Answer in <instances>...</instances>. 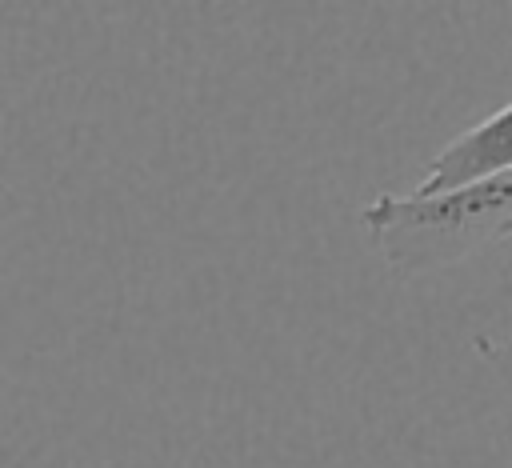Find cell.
I'll use <instances>...</instances> for the list:
<instances>
[{
    "instance_id": "cell-1",
    "label": "cell",
    "mask_w": 512,
    "mask_h": 468,
    "mask_svg": "<svg viewBox=\"0 0 512 468\" xmlns=\"http://www.w3.org/2000/svg\"><path fill=\"white\" fill-rule=\"evenodd\" d=\"M360 228L392 272L452 268L512 236V168L432 196L380 192L360 212Z\"/></svg>"
},
{
    "instance_id": "cell-2",
    "label": "cell",
    "mask_w": 512,
    "mask_h": 468,
    "mask_svg": "<svg viewBox=\"0 0 512 468\" xmlns=\"http://www.w3.org/2000/svg\"><path fill=\"white\" fill-rule=\"evenodd\" d=\"M508 168H512V100L504 108H496L492 116H484L480 124H472L460 136H452L424 164V176H420L416 192L420 196L448 192V188H460L468 180H480V176H492V172H508Z\"/></svg>"
}]
</instances>
